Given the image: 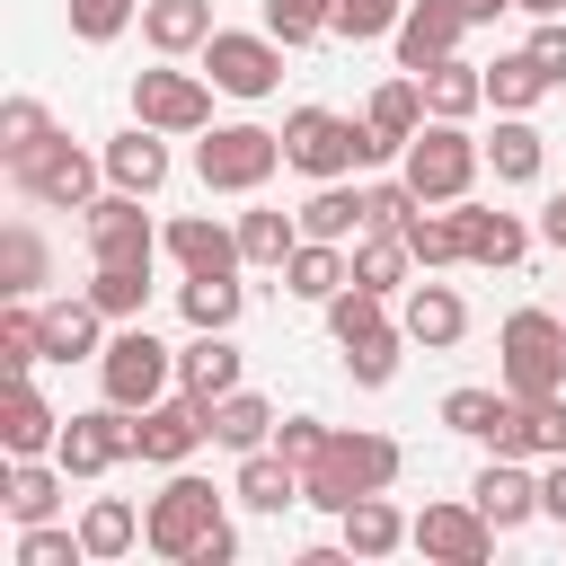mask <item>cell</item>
<instances>
[{"mask_svg":"<svg viewBox=\"0 0 566 566\" xmlns=\"http://www.w3.org/2000/svg\"><path fill=\"white\" fill-rule=\"evenodd\" d=\"M221 522H230V513H221V486L195 478V469H168V486H159L150 513H142V548L168 557V566H195V548H203Z\"/></svg>","mask_w":566,"mask_h":566,"instance_id":"3957f363","label":"cell"},{"mask_svg":"<svg viewBox=\"0 0 566 566\" xmlns=\"http://www.w3.org/2000/svg\"><path fill=\"white\" fill-rule=\"evenodd\" d=\"M345 283H354V248H345V239H301V248L283 256V292H292V301H318V310H327Z\"/></svg>","mask_w":566,"mask_h":566,"instance_id":"7402d4cb","label":"cell"},{"mask_svg":"<svg viewBox=\"0 0 566 566\" xmlns=\"http://www.w3.org/2000/svg\"><path fill=\"white\" fill-rule=\"evenodd\" d=\"M283 35H248V27H212V44H203V80L221 88V97H274L283 88Z\"/></svg>","mask_w":566,"mask_h":566,"instance_id":"9c48e42d","label":"cell"},{"mask_svg":"<svg viewBox=\"0 0 566 566\" xmlns=\"http://www.w3.org/2000/svg\"><path fill=\"white\" fill-rule=\"evenodd\" d=\"M531 230H539V239H548V248H566V195H548V203H539V221H531Z\"/></svg>","mask_w":566,"mask_h":566,"instance_id":"6f0895ef","label":"cell"},{"mask_svg":"<svg viewBox=\"0 0 566 566\" xmlns=\"http://www.w3.org/2000/svg\"><path fill=\"white\" fill-rule=\"evenodd\" d=\"M212 442V416H203V398H159V407H142V460L150 469H186L195 451Z\"/></svg>","mask_w":566,"mask_h":566,"instance_id":"5bb4252c","label":"cell"},{"mask_svg":"<svg viewBox=\"0 0 566 566\" xmlns=\"http://www.w3.org/2000/svg\"><path fill=\"white\" fill-rule=\"evenodd\" d=\"M389 327V292H371V283H345L336 301H327V336L336 345H354V336H380Z\"/></svg>","mask_w":566,"mask_h":566,"instance_id":"b9f144b4","label":"cell"},{"mask_svg":"<svg viewBox=\"0 0 566 566\" xmlns=\"http://www.w3.org/2000/svg\"><path fill=\"white\" fill-rule=\"evenodd\" d=\"M548 88H557V80H548V71L531 62V44H522V53H495V62H486V106H495V115H531V106H539Z\"/></svg>","mask_w":566,"mask_h":566,"instance_id":"d6a6232c","label":"cell"},{"mask_svg":"<svg viewBox=\"0 0 566 566\" xmlns=\"http://www.w3.org/2000/svg\"><path fill=\"white\" fill-rule=\"evenodd\" d=\"M539 513H548V522H566V451L539 469Z\"/></svg>","mask_w":566,"mask_h":566,"instance_id":"11a10c76","label":"cell"},{"mask_svg":"<svg viewBox=\"0 0 566 566\" xmlns=\"http://www.w3.org/2000/svg\"><path fill=\"white\" fill-rule=\"evenodd\" d=\"M133 124L150 133H212V80L177 71L159 53V71H133Z\"/></svg>","mask_w":566,"mask_h":566,"instance_id":"7c38bea8","label":"cell"},{"mask_svg":"<svg viewBox=\"0 0 566 566\" xmlns=\"http://www.w3.org/2000/svg\"><path fill=\"white\" fill-rule=\"evenodd\" d=\"M168 256H177L186 274H239V265H248V256H239V221L221 230L212 212H177V221H168Z\"/></svg>","mask_w":566,"mask_h":566,"instance_id":"44dd1931","label":"cell"},{"mask_svg":"<svg viewBox=\"0 0 566 566\" xmlns=\"http://www.w3.org/2000/svg\"><path fill=\"white\" fill-rule=\"evenodd\" d=\"M451 212H460V265H522L531 239H539L522 212H495V203H469V195Z\"/></svg>","mask_w":566,"mask_h":566,"instance_id":"e0dca14e","label":"cell"},{"mask_svg":"<svg viewBox=\"0 0 566 566\" xmlns=\"http://www.w3.org/2000/svg\"><path fill=\"white\" fill-rule=\"evenodd\" d=\"M142 203H150V195L106 186V195L80 212V221H88V256H97V265H142V274H150V265L168 256V230H150V212H142Z\"/></svg>","mask_w":566,"mask_h":566,"instance_id":"ba28073f","label":"cell"},{"mask_svg":"<svg viewBox=\"0 0 566 566\" xmlns=\"http://www.w3.org/2000/svg\"><path fill=\"white\" fill-rule=\"evenodd\" d=\"M274 168H283V133H265V124H212L195 142V177L212 195H256Z\"/></svg>","mask_w":566,"mask_h":566,"instance_id":"52a82bcc","label":"cell"},{"mask_svg":"<svg viewBox=\"0 0 566 566\" xmlns=\"http://www.w3.org/2000/svg\"><path fill=\"white\" fill-rule=\"evenodd\" d=\"M0 363H9V371H35V363H44V310H35V301H9V310H0Z\"/></svg>","mask_w":566,"mask_h":566,"instance_id":"ee69618b","label":"cell"},{"mask_svg":"<svg viewBox=\"0 0 566 566\" xmlns=\"http://www.w3.org/2000/svg\"><path fill=\"white\" fill-rule=\"evenodd\" d=\"M88 301L124 327V318H142V310H150V274H142V265H97V274H88Z\"/></svg>","mask_w":566,"mask_h":566,"instance_id":"7bdbcfd3","label":"cell"},{"mask_svg":"<svg viewBox=\"0 0 566 566\" xmlns=\"http://www.w3.org/2000/svg\"><path fill=\"white\" fill-rule=\"evenodd\" d=\"M398 18H407V0H336L327 35H345V44H371V35H398Z\"/></svg>","mask_w":566,"mask_h":566,"instance_id":"bcb514c9","label":"cell"},{"mask_svg":"<svg viewBox=\"0 0 566 566\" xmlns=\"http://www.w3.org/2000/svg\"><path fill=\"white\" fill-rule=\"evenodd\" d=\"M177 389L203 398V407L239 389V345H230V327H195V345H177Z\"/></svg>","mask_w":566,"mask_h":566,"instance_id":"603a6c76","label":"cell"},{"mask_svg":"<svg viewBox=\"0 0 566 566\" xmlns=\"http://www.w3.org/2000/svg\"><path fill=\"white\" fill-rule=\"evenodd\" d=\"M283 168H301V177H354V168H389V150H380L371 124H354L336 106H292L283 115Z\"/></svg>","mask_w":566,"mask_h":566,"instance_id":"6da1fadb","label":"cell"},{"mask_svg":"<svg viewBox=\"0 0 566 566\" xmlns=\"http://www.w3.org/2000/svg\"><path fill=\"white\" fill-rule=\"evenodd\" d=\"M292 248H301V212H274V203H248V212H239V256H248V265H274V274H283Z\"/></svg>","mask_w":566,"mask_h":566,"instance_id":"d590c367","label":"cell"},{"mask_svg":"<svg viewBox=\"0 0 566 566\" xmlns=\"http://www.w3.org/2000/svg\"><path fill=\"white\" fill-rule=\"evenodd\" d=\"M486 451H513V460H557L566 451V389L557 398H504Z\"/></svg>","mask_w":566,"mask_h":566,"instance_id":"2e32d148","label":"cell"},{"mask_svg":"<svg viewBox=\"0 0 566 566\" xmlns=\"http://www.w3.org/2000/svg\"><path fill=\"white\" fill-rule=\"evenodd\" d=\"M9 177H18V195L44 203V212H88L97 186H106V159H88V150L62 133V142H44V150H35L27 168H9Z\"/></svg>","mask_w":566,"mask_h":566,"instance_id":"30bf717a","label":"cell"},{"mask_svg":"<svg viewBox=\"0 0 566 566\" xmlns=\"http://www.w3.org/2000/svg\"><path fill=\"white\" fill-rule=\"evenodd\" d=\"M142 44L150 53H203L212 44V0H142Z\"/></svg>","mask_w":566,"mask_h":566,"instance_id":"4316f807","label":"cell"},{"mask_svg":"<svg viewBox=\"0 0 566 566\" xmlns=\"http://www.w3.org/2000/svg\"><path fill=\"white\" fill-rule=\"evenodd\" d=\"M80 548H88V566H115L124 548H142V513H133L124 495H97V504L80 513Z\"/></svg>","mask_w":566,"mask_h":566,"instance_id":"e575fe53","label":"cell"},{"mask_svg":"<svg viewBox=\"0 0 566 566\" xmlns=\"http://www.w3.org/2000/svg\"><path fill=\"white\" fill-rule=\"evenodd\" d=\"M230 557H239V531H230V522H221V531H212V539H203V548H195V566H230Z\"/></svg>","mask_w":566,"mask_h":566,"instance_id":"9f6ffc18","label":"cell"},{"mask_svg":"<svg viewBox=\"0 0 566 566\" xmlns=\"http://www.w3.org/2000/svg\"><path fill=\"white\" fill-rule=\"evenodd\" d=\"M106 310L88 301V292H71V301H44V363H97L106 354Z\"/></svg>","mask_w":566,"mask_h":566,"instance_id":"d6986e66","label":"cell"},{"mask_svg":"<svg viewBox=\"0 0 566 566\" xmlns=\"http://www.w3.org/2000/svg\"><path fill=\"white\" fill-rule=\"evenodd\" d=\"M460 35H469V9L460 0H407V18H398V71H433V62H451L460 53Z\"/></svg>","mask_w":566,"mask_h":566,"instance_id":"9a60e30c","label":"cell"},{"mask_svg":"<svg viewBox=\"0 0 566 566\" xmlns=\"http://www.w3.org/2000/svg\"><path fill=\"white\" fill-rule=\"evenodd\" d=\"M416 80H424V115H442V124H469V115L486 106V71L460 62V53L433 62V71H416Z\"/></svg>","mask_w":566,"mask_h":566,"instance_id":"4dcf8cb0","label":"cell"},{"mask_svg":"<svg viewBox=\"0 0 566 566\" xmlns=\"http://www.w3.org/2000/svg\"><path fill=\"white\" fill-rule=\"evenodd\" d=\"M398 230H407V248H416V265H424V274L460 265V212H451V203H416Z\"/></svg>","mask_w":566,"mask_h":566,"instance_id":"8d00e7d4","label":"cell"},{"mask_svg":"<svg viewBox=\"0 0 566 566\" xmlns=\"http://www.w3.org/2000/svg\"><path fill=\"white\" fill-rule=\"evenodd\" d=\"M398 469H407V451H398L389 433H363V424H354V433H336V442H327V460L301 478V504H310V513H345L354 495L398 486Z\"/></svg>","mask_w":566,"mask_h":566,"instance_id":"7a4b0ae2","label":"cell"},{"mask_svg":"<svg viewBox=\"0 0 566 566\" xmlns=\"http://www.w3.org/2000/svg\"><path fill=\"white\" fill-rule=\"evenodd\" d=\"M18 566H88L80 531H53V522H18Z\"/></svg>","mask_w":566,"mask_h":566,"instance_id":"c3c4849f","label":"cell"},{"mask_svg":"<svg viewBox=\"0 0 566 566\" xmlns=\"http://www.w3.org/2000/svg\"><path fill=\"white\" fill-rule=\"evenodd\" d=\"M486 168H495V186H539V168H548L539 124H531V115H504L495 142H486Z\"/></svg>","mask_w":566,"mask_h":566,"instance_id":"1f68e13d","label":"cell"},{"mask_svg":"<svg viewBox=\"0 0 566 566\" xmlns=\"http://www.w3.org/2000/svg\"><path fill=\"white\" fill-rule=\"evenodd\" d=\"M133 18H142V0H71V35L80 44H115Z\"/></svg>","mask_w":566,"mask_h":566,"instance_id":"f907efd6","label":"cell"},{"mask_svg":"<svg viewBox=\"0 0 566 566\" xmlns=\"http://www.w3.org/2000/svg\"><path fill=\"white\" fill-rule=\"evenodd\" d=\"M495 354H504V389L513 398H557L566 389V318L557 310H513Z\"/></svg>","mask_w":566,"mask_h":566,"instance_id":"8992f818","label":"cell"},{"mask_svg":"<svg viewBox=\"0 0 566 566\" xmlns=\"http://www.w3.org/2000/svg\"><path fill=\"white\" fill-rule=\"evenodd\" d=\"M460 9H469V27H495V18H504V9H522V0H460Z\"/></svg>","mask_w":566,"mask_h":566,"instance_id":"680465c9","label":"cell"},{"mask_svg":"<svg viewBox=\"0 0 566 566\" xmlns=\"http://www.w3.org/2000/svg\"><path fill=\"white\" fill-rule=\"evenodd\" d=\"M44 142H62V124H53L35 97H9V106H0V168H27Z\"/></svg>","mask_w":566,"mask_h":566,"instance_id":"ab89813d","label":"cell"},{"mask_svg":"<svg viewBox=\"0 0 566 566\" xmlns=\"http://www.w3.org/2000/svg\"><path fill=\"white\" fill-rule=\"evenodd\" d=\"M203 416H212V442H221V451H265V442H274V407H265L256 389H230V398H212Z\"/></svg>","mask_w":566,"mask_h":566,"instance_id":"836d02e7","label":"cell"},{"mask_svg":"<svg viewBox=\"0 0 566 566\" xmlns=\"http://www.w3.org/2000/svg\"><path fill=\"white\" fill-rule=\"evenodd\" d=\"M522 44H531V62H539V71H548V80L566 88V18H539V27L522 35Z\"/></svg>","mask_w":566,"mask_h":566,"instance_id":"db71d44e","label":"cell"},{"mask_svg":"<svg viewBox=\"0 0 566 566\" xmlns=\"http://www.w3.org/2000/svg\"><path fill=\"white\" fill-rule=\"evenodd\" d=\"M398 345H407V327L354 336V345H345V371H354V389H389V380H398Z\"/></svg>","mask_w":566,"mask_h":566,"instance_id":"f6af8a7d","label":"cell"},{"mask_svg":"<svg viewBox=\"0 0 566 566\" xmlns=\"http://www.w3.org/2000/svg\"><path fill=\"white\" fill-rule=\"evenodd\" d=\"M62 424H71V416H53V398L35 389V371H18V380H9V416H0V451H9V460H44V451L62 442Z\"/></svg>","mask_w":566,"mask_h":566,"instance_id":"ac0fdd59","label":"cell"},{"mask_svg":"<svg viewBox=\"0 0 566 566\" xmlns=\"http://www.w3.org/2000/svg\"><path fill=\"white\" fill-rule=\"evenodd\" d=\"M504 398H513V389H451V398H442V424L469 433V442H486L495 416H504Z\"/></svg>","mask_w":566,"mask_h":566,"instance_id":"7dc6e473","label":"cell"},{"mask_svg":"<svg viewBox=\"0 0 566 566\" xmlns=\"http://www.w3.org/2000/svg\"><path fill=\"white\" fill-rule=\"evenodd\" d=\"M407 345H424V354H442V345H460L469 336V301L451 292V283H407Z\"/></svg>","mask_w":566,"mask_h":566,"instance_id":"484cf974","label":"cell"},{"mask_svg":"<svg viewBox=\"0 0 566 566\" xmlns=\"http://www.w3.org/2000/svg\"><path fill=\"white\" fill-rule=\"evenodd\" d=\"M327 18H336V0H265V35H283V44L327 35Z\"/></svg>","mask_w":566,"mask_h":566,"instance_id":"816d5d0a","label":"cell"},{"mask_svg":"<svg viewBox=\"0 0 566 566\" xmlns=\"http://www.w3.org/2000/svg\"><path fill=\"white\" fill-rule=\"evenodd\" d=\"M177 310H186V327H239L248 292H239V274H186L177 283Z\"/></svg>","mask_w":566,"mask_h":566,"instance_id":"f35d334b","label":"cell"},{"mask_svg":"<svg viewBox=\"0 0 566 566\" xmlns=\"http://www.w3.org/2000/svg\"><path fill=\"white\" fill-rule=\"evenodd\" d=\"M478 168H486V142H469V124H442V115H424V133L398 150V177L416 186V203H460Z\"/></svg>","mask_w":566,"mask_h":566,"instance_id":"277c9868","label":"cell"},{"mask_svg":"<svg viewBox=\"0 0 566 566\" xmlns=\"http://www.w3.org/2000/svg\"><path fill=\"white\" fill-rule=\"evenodd\" d=\"M53 460L71 469V478H106V469H124V460H142V416L133 407H88V416H71L62 424V442H53Z\"/></svg>","mask_w":566,"mask_h":566,"instance_id":"8fae6325","label":"cell"},{"mask_svg":"<svg viewBox=\"0 0 566 566\" xmlns=\"http://www.w3.org/2000/svg\"><path fill=\"white\" fill-rule=\"evenodd\" d=\"M62 486H71L62 460H9L0 504H9V522H53V513H62Z\"/></svg>","mask_w":566,"mask_h":566,"instance_id":"f546056e","label":"cell"},{"mask_svg":"<svg viewBox=\"0 0 566 566\" xmlns=\"http://www.w3.org/2000/svg\"><path fill=\"white\" fill-rule=\"evenodd\" d=\"M97 159H106V186H124V195H159L168 186V133H150V124L115 133Z\"/></svg>","mask_w":566,"mask_h":566,"instance_id":"d4e9b609","label":"cell"},{"mask_svg":"<svg viewBox=\"0 0 566 566\" xmlns=\"http://www.w3.org/2000/svg\"><path fill=\"white\" fill-rule=\"evenodd\" d=\"M469 495H478V513H486L495 531H522V522H539V478H531L513 451H495V460L478 469V486H469Z\"/></svg>","mask_w":566,"mask_h":566,"instance_id":"ffe728a7","label":"cell"},{"mask_svg":"<svg viewBox=\"0 0 566 566\" xmlns=\"http://www.w3.org/2000/svg\"><path fill=\"white\" fill-rule=\"evenodd\" d=\"M363 195H371V221H380V230H398V221L416 212V186H407V177H371Z\"/></svg>","mask_w":566,"mask_h":566,"instance_id":"f5cc1de1","label":"cell"},{"mask_svg":"<svg viewBox=\"0 0 566 566\" xmlns=\"http://www.w3.org/2000/svg\"><path fill=\"white\" fill-rule=\"evenodd\" d=\"M327 442H336V424H318V416H283V424H274V451H283L301 478L327 460Z\"/></svg>","mask_w":566,"mask_h":566,"instance_id":"681fc988","label":"cell"},{"mask_svg":"<svg viewBox=\"0 0 566 566\" xmlns=\"http://www.w3.org/2000/svg\"><path fill=\"white\" fill-rule=\"evenodd\" d=\"M407 265H416V248H407V230H363L354 239V283H371V292H398L407 283Z\"/></svg>","mask_w":566,"mask_h":566,"instance_id":"74e56055","label":"cell"},{"mask_svg":"<svg viewBox=\"0 0 566 566\" xmlns=\"http://www.w3.org/2000/svg\"><path fill=\"white\" fill-rule=\"evenodd\" d=\"M522 9H531V18H566V0H522Z\"/></svg>","mask_w":566,"mask_h":566,"instance_id":"91938a15","label":"cell"},{"mask_svg":"<svg viewBox=\"0 0 566 566\" xmlns=\"http://www.w3.org/2000/svg\"><path fill=\"white\" fill-rule=\"evenodd\" d=\"M97 389H106L115 407H133V416H142V407H159V398L177 389V354H168L142 318H124V327L106 336V354H97Z\"/></svg>","mask_w":566,"mask_h":566,"instance_id":"5b68a950","label":"cell"},{"mask_svg":"<svg viewBox=\"0 0 566 566\" xmlns=\"http://www.w3.org/2000/svg\"><path fill=\"white\" fill-rule=\"evenodd\" d=\"M363 124H371V133H380V150L398 159V150L424 133V80H416V71H407V80H380V88H371V106H363Z\"/></svg>","mask_w":566,"mask_h":566,"instance_id":"83f0119b","label":"cell"},{"mask_svg":"<svg viewBox=\"0 0 566 566\" xmlns=\"http://www.w3.org/2000/svg\"><path fill=\"white\" fill-rule=\"evenodd\" d=\"M230 495L248 504V513H283V504H301V469L265 442V451H239V478H230Z\"/></svg>","mask_w":566,"mask_h":566,"instance_id":"f1b7e54d","label":"cell"},{"mask_svg":"<svg viewBox=\"0 0 566 566\" xmlns=\"http://www.w3.org/2000/svg\"><path fill=\"white\" fill-rule=\"evenodd\" d=\"M336 539H345L363 566H380V557H398V548H407V513L389 504V486H380V495H354V504L336 513Z\"/></svg>","mask_w":566,"mask_h":566,"instance_id":"cb8c5ba5","label":"cell"},{"mask_svg":"<svg viewBox=\"0 0 566 566\" xmlns=\"http://www.w3.org/2000/svg\"><path fill=\"white\" fill-rule=\"evenodd\" d=\"M0 292L9 301H35L44 292V239H35V221H9L0 230Z\"/></svg>","mask_w":566,"mask_h":566,"instance_id":"60d3db41","label":"cell"},{"mask_svg":"<svg viewBox=\"0 0 566 566\" xmlns=\"http://www.w3.org/2000/svg\"><path fill=\"white\" fill-rule=\"evenodd\" d=\"M495 539H504V531L478 513V495H460V504H424V513L407 522V548H424L433 566H486Z\"/></svg>","mask_w":566,"mask_h":566,"instance_id":"4fadbf2b","label":"cell"}]
</instances>
